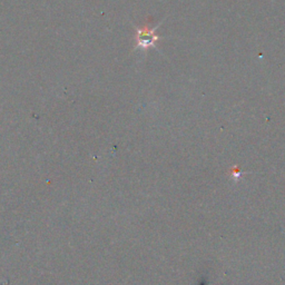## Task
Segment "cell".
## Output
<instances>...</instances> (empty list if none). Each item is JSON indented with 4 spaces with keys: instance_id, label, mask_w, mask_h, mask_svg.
Wrapping results in <instances>:
<instances>
[{
    "instance_id": "cell-1",
    "label": "cell",
    "mask_w": 285,
    "mask_h": 285,
    "mask_svg": "<svg viewBox=\"0 0 285 285\" xmlns=\"http://www.w3.org/2000/svg\"><path fill=\"white\" fill-rule=\"evenodd\" d=\"M161 26L159 25L152 26V20L146 19L143 26L136 27L135 33V49H148L156 47V44L161 37L156 34V30Z\"/></svg>"
}]
</instances>
